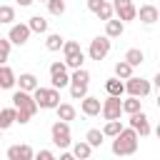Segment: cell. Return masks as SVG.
<instances>
[{"mask_svg":"<svg viewBox=\"0 0 160 160\" xmlns=\"http://www.w3.org/2000/svg\"><path fill=\"white\" fill-rule=\"evenodd\" d=\"M138 132L132 128H122L115 138H112V155L118 158H125V155H132L138 150Z\"/></svg>","mask_w":160,"mask_h":160,"instance_id":"1","label":"cell"},{"mask_svg":"<svg viewBox=\"0 0 160 160\" xmlns=\"http://www.w3.org/2000/svg\"><path fill=\"white\" fill-rule=\"evenodd\" d=\"M30 95H32L38 110H55L60 105V90H55V88H35Z\"/></svg>","mask_w":160,"mask_h":160,"instance_id":"2","label":"cell"},{"mask_svg":"<svg viewBox=\"0 0 160 160\" xmlns=\"http://www.w3.org/2000/svg\"><path fill=\"white\" fill-rule=\"evenodd\" d=\"M50 138H52V145L55 148H70V122H62V120H55L50 125Z\"/></svg>","mask_w":160,"mask_h":160,"instance_id":"3","label":"cell"},{"mask_svg":"<svg viewBox=\"0 0 160 160\" xmlns=\"http://www.w3.org/2000/svg\"><path fill=\"white\" fill-rule=\"evenodd\" d=\"M150 90H152V85H150V80H145V78H128L125 80V92H128V98H145V95H150Z\"/></svg>","mask_w":160,"mask_h":160,"instance_id":"4","label":"cell"},{"mask_svg":"<svg viewBox=\"0 0 160 160\" xmlns=\"http://www.w3.org/2000/svg\"><path fill=\"white\" fill-rule=\"evenodd\" d=\"M110 48H112V42H110L105 35H98V38H92V40H90V48H88V58L100 62V60H105V58H108Z\"/></svg>","mask_w":160,"mask_h":160,"instance_id":"5","label":"cell"},{"mask_svg":"<svg viewBox=\"0 0 160 160\" xmlns=\"http://www.w3.org/2000/svg\"><path fill=\"white\" fill-rule=\"evenodd\" d=\"M68 85H70L68 68H65V62L55 60V62L50 65V88H55V90H62V88H68Z\"/></svg>","mask_w":160,"mask_h":160,"instance_id":"6","label":"cell"},{"mask_svg":"<svg viewBox=\"0 0 160 160\" xmlns=\"http://www.w3.org/2000/svg\"><path fill=\"white\" fill-rule=\"evenodd\" d=\"M12 108H15L18 112L30 115V118L38 112V105H35L32 95H30V92H22V90H15V92H12Z\"/></svg>","mask_w":160,"mask_h":160,"instance_id":"7","label":"cell"},{"mask_svg":"<svg viewBox=\"0 0 160 160\" xmlns=\"http://www.w3.org/2000/svg\"><path fill=\"white\" fill-rule=\"evenodd\" d=\"M110 5H112V15H118V20L122 25L135 20V15H138V8L132 5V0H112Z\"/></svg>","mask_w":160,"mask_h":160,"instance_id":"8","label":"cell"},{"mask_svg":"<svg viewBox=\"0 0 160 160\" xmlns=\"http://www.w3.org/2000/svg\"><path fill=\"white\" fill-rule=\"evenodd\" d=\"M100 112H102V118H105V120H120V115H122L120 98H112V95H108V98L100 102Z\"/></svg>","mask_w":160,"mask_h":160,"instance_id":"9","label":"cell"},{"mask_svg":"<svg viewBox=\"0 0 160 160\" xmlns=\"http://www.w3.org/2000/svg\"><path fill=\"white\" fill-rule=\"evenodd\" d=\"M30 28L25 25V22H18V25H10V32H8V40H10V45H25L28 40H30Z\"/></svg>","mask_w":160,"mask_h":160,"instance_id":"10","label":"cell"},{"mask_svg":"<svg viewBox=\"0 0 160 160\" xmlns=\"http://www.w3.org/2000/svg\"><path fill=\"white\" fill-rule=\"evenodd\" d=\"M130 128L138 132V138H148L150 132H152V128H150V120H148V115L140 110V112H135V115H130Z\"/></svg>","mask_w":160,"mask_h":160,"instance_id":"11","label":"cell"},{"mask_svg":"<svg viewBox=\"0 0 160 160\" xmlns=\"http://www.w3.org/2000/svg\"><path fill=\"white\" fill-rule=\"evenodd\" d=\"M5 155H8V160H32L35 158V150L22 142V145H10Z\"/></svg>","mask_w":160,"mask_h":160,"instance_id":"12","label":"cell"},{"mask_svg":"<svg viewBox=\"0 0 160 160\" xmlns=\"http://www.w3.org/2000/svg\"><path fill=\"white\" fill-rule=\"evenodd\" d=\"M135 18H140L142 25H155L158 18H160V12H158V8H155L152 2H148V5H140V10H138Z\"/></svg>","mask_w":160,"mask_h":160,"instance_id":"13","label":"cell"},{"mask_svg":"<svg viewBox=\"0 0 160 160\" xmlns=\"http://www.w3.org/2000/svg\"><path fill=\"white\" fill-rule=\"evenodd\" d=\"M80 110H82V115H88V118H95V115H100V98L85 95V98L80 100Z\"/></svg>","mask_w":160,"mask_h":160,"instance_id":"14","label":"cell"},{"mask_svg":"<svg viewBox=\"0 0 160 160\" xmlns=\"http://www.w3.org/2000/svg\"><path fill=\"white\" fill-rule=\"evenodd\" d=\"M15 82L20 85L22 92H32L35 88H40V82H38V78L32 72H20V78H15Z\"/></svg>","mask_w":160,"mask_h":160,"instance_id":"15","label":"cell"},{"mask_svg":"<svg viewBox=\"0 0 160 160\" xmlns=\"http://www.w3.org/2000/svg\"><path fill=\"white\" fill-rule=\"evenodd\" d=\"M15 88V72L8 65H0V90H12Z\"/></svg>","mask_w":160,"mask_h":160,"instance_id":"16","label":"cell"},{"mask_svg":"<svg viewBox=\"0 0 160 160\" xmlns=\"http://www.w3.org/2000/svg\"><path fill=\"white\" fill-rule=\"evenodd\" d=\"M122 32H125V25H122L120 20L110 18V20L105 22V38H108V40H112V38H120Z\"/></svg>","mask_w":160,"mask_h":160,"instance_id":"17","label":"cell"},{"mask_svg":"<svg viewBox=\"0 0 160 160\" xmlns=\"http://www.w3.org/2000/svg\"><path fill=\"white\" fill-rule=\"evenodd\" d=\"M130 68H138V65H142L145 62V52L140 50V48H130L128 52H125V58H122Z\"/></svg>","mask_w":160,"mask_h":160,"instance_id":"18","label":"cell"},{"mask_svg":"<svg viewBox=\"0 0 160 160\" xmlns=\"http://www.w3.org/2000/svg\"><path fill=\"white\" fill-rule=\"evenodd\" d=\"M55 112H58V120H62V122H70V120H75V115H78V110H75L70 102H60V105L55 108Z\"/></svg>","mask_w":160,"mask_h":160,"instance_id":"19","label":"cell"},{"mask_svg":"<svg viewBox=\"0 0 160 160\" xmlns=\"http://www.w3.org/2000/svg\"><path fill=\"white\" fill-rule=\"evenodd\" d=\"M88 82H90V72H88L85 68H80V70H72V75H70V85L88 88Z\"/></svg>","mask_w":160,"mask_h":160,"instance_id":"20","label":"cell"},{"mask_svg":"<svg viewBox=\"0 0 160 160\" xmlns=\"http://www.w3.org/2000/svg\"><path fill=\"white\" fill-rule=\"evenodd\" d=\"M120 108H122V112L135 115V112L142 110V100H138V98H125V100H120Z\"/></svg>","mask_w":160,"mask_h":160,"instance_id":"21","label":"cell"},{"mask_svg":"<svg viewBox=\"0 0 160 160\" xmlns=\"http://www.w3.org/2000/svg\"><path fill=\"white\" fill-rule=\"evenodd\" d=\"M90 155H92V148H90L85 140H80V142L72 145V158H75V160H88Z\"/></svg>","mask_w":160,"mask_h":160,"instance_id":"22","label":"cell"},{"mask_svg":"<svg viewBox=\"0 0 160 160\" xmlns=\"http://www.w3.org/2000/svg\"><path fill=\"white\" fill-rule=\"evenodd\" d=\"M105 90H108V95L120 98V95L125 92V82H122V80H118V78H110V80L105 82Z\"/></svg>","mask_w":160,"mask_h":160,"instance_id":"23","label":"cell"},{"mask_svg":"<svg viewBox=\"0 0 160 160\" xmlns=\"http://www.w3.org/2000/svg\"><path fill=\"white\" fill-rule=\"evenodd\" d=\"M15 125V108H2L0 110V130H8Z\"/></svg>","mask_w":160,"mask_h":160,"instance_id":"24","label":"cell"},{"mask_svg":"<svg viewBox=\"0 0 160 160\" xmlns=\"http://www.w3.org/2000/svg\"><path fill=\"white\" fill-rule=\"evenodd\" d=\"M25 25L30 28V32H48V20H45V18H40V15H32Z\"/></svg>","mask_w":160,"mask_h":160,"instance_id":"25","label":"cell"},{"mask_svg":"<svg viewBox=\"0 0 160 160\" xmlns=\"http://www.w3.org/2000/svg\"><path fill=\"white\" fill-rule=\"evenodd\" d=\"M62 42H65V38H62L60 32H50L48 40H45V48H48L50 52H58V50H62Z\"/></svg>","mask_w":160,"mask_h":160,"instance_id":"26","label":"cell"},{"mask_svg":"<svg viewBox=\"0 0 160 160\" xmlns=\"http://www.w3.org/2000/svg\"><path fill=\"white\" fill-rule=\"evenodd\" d=\"M102 130H98V128H90L88 132H85V142L90 145V148H100L102 145Z\"/></svg>","mask_w":160,"mask_h":160,"instance_id":"27","label":"cell"},{"mask_svg":"<svg viewBox=\"0 0 160 160\" xmlns=\"http://www.w3.org/2000/svg\"><path fill=\"white\" fill-rule=\"evenodd\" d=\"M132 70H135V68H130L125 60H118V62H115V78H118V80H128V78H132Z\"/></svg>","mask_w":160,"mask_h":160,"instance_id":"28","label":"cell"},{"mask_svg":"<svg viewBox=\"0 0 160 160\" xmlns=\"http://www.w3.org/2000/svg\"><path fill=\"white\" fill-rule=\"evenodd\" d=\"M80 52H82L80 42H75V40H65L62 42V55L65 58H72V55H80Z\"/></svg>","mask_w":160,"mask_h":160,"instance_id":"29","label":"cell"},{"mask_svg":"<svg viewBox=\"0 0 160 160\" xmlns=\"http://www.w3.org/2000/svg\"><path fill=\"white\" fill-rule=\"evenodd\" d=\"M120 130H122V122H120V120H108L105 128H102V135H105V138H115Z\"/></svg>","mask_w":160,"mask_h":160,"instance_id":"30","label":"cell"},{"mask_svg":"<svg viewBox=\"0 0 160 160\" xmlns=\"http://www.w3.org/2000/svg\"><path fill=\"white\" fill-rule=\"evenodd\" d=\"M12 20H15V8L12 5H0V22L10 25Z\"/></svg>","mask_w":160,"mask_h":160,"instance_id":"31","label":"cell"},{"mask_svg":"<svg viewBox=\"0 0 160 160\" xmlns=\"http://www.w3.org/2000/svg\"><path fill=\"white\" fill-rule=\"evenodd\" d=\"M62 62H65V68H70V70H80V68H82V62H85V52L72 55V58H65Z\"/></svg>","mask_w":160,"mask_h":160,"instance_id":"32","label":"cell"},{"mask_svg":"<svg viewBox=\"0 0 160 160\" xmlns=\"http://www.w3.org/2000/svg\"><path fill=\"white\" fill-rule=\"evenodd\" d=\"M95 15H98L100 20H105V22H108V20L112 18V5H110V2L105 0V2H102V5H100V8L95 10Z\"/></svg>","mask_w":160,"mask_h":160,"instance_id":"33","label":"cell"},{"mask_svg":"<svg viewBox=\"0 0 160 160\" xmlns=\"http://www.w3.org/2000/svg\"><path fill=\"white\" fill-rule=\"evenodd\" d=\"M48 10H50V15H62L65 12V0H48Z\"/></svg>","mask_w":160,"mask_h":160,"instance_id":"34","label":"cell"},{"mask_svg":"<svg viewBox=\"0 0 160 160\" xmlns=\"http://www.w3.org/2000/svg\"><path fill=\"white\" fill-rule=\"evenodd\" d=\"M10 40L8 38H0V65H5L8 62V58H10Z\"/></svg>","mask_w":160,"mask_h":160,"instance_id":"35","label":"cell"},{"mask_svg":"<svg viewBox=\"0 0 160 160\" xmlns=\"http://www.w3.org/2000/svg\"><path fill=\"white\" fill-rule=\"evenodd\" d=\"M88 95V88H78V85H70V98L72 100H82Z\"/></svg>","mask_w":160,"mask_h":160,"instance_id":"36","label":"cell"},{"mask_svg":"<svg viewBox=\"0 0 160 160\" xmlns=\"http://www.w3.org/2000/svg\"><path fill=\"white\" fill-rule=\"evenodd\" d=\"M32 160H58V158H55V155H52L50 150H38Z\"/></svg>","mask_w":160,"mask_h":160,"instance_id":"37","label":"cell"},{"mask_svg":"<svg viewBox=\"0 0 160 160\" xmlns=\"http://www.w3.org/2000/svg\"><path fill=\"white\" fill-rule=\"evenodd\" d=\"M102 2H105V0H88V10H90V12H95Z\"/></svg>","mask_w":160,"mask_h":160,"instance_id":"38","label":"cell"},{"mask_svg":"<svg viewBox=\"0 0 160 160\" xmlns=\"http://www.w3.org/2000/svg\"><path fill=\"white\" fill-rule=\"evenodd\" d=\"M58 160H75V158H72V152H60Z\"/></svg>","mask_w":160,"mask_h":160,"instance_id":"39","label":"cell"},{"mask_svg":"<svg viewBox=\"0 0 160 160\" xmlns=\"http://www.w3.org/2000/svg\"><path fill=\"white\" fill-rule=\"evenodd\" d=\"M18 2H20V5H22V8H28V5H32V2H35V0H18Z\"/></svg>","mask_w":160,"mask_h":160,"instance_id":"40","label":"cell"},{"mask_svg":"<svg viewBox=\"0 0 160 160\" xmlns=\"http://www.w3.org/2000/svg\"><path fill=\"white\" fill-rule=\"evenodd\" d=\"M0 140H2V130H0Z\"/></svg>","mask_w":160,"mask_h":160,"instance_id":"41","label":"cell"},{"mask_svg":"<svg viewBox=\"0 0 160 160\" xmlns=\"http://www.w3.org/2000/svg\"><path fill=\"white\" fill-rule=\"evenodd\" d=\"M40 2H48V0H40Z\"/></svg>","mask_w":160,"mask_h":160,"instance_id":"42","label":"cell"}]
</instances>
